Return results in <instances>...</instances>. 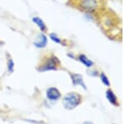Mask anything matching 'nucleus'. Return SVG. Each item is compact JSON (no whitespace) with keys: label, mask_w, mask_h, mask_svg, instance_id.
<instances>
[{"label":"nucleus","mask_w":125,"mask_h":124,"mask_svg":"<svg viewBox=\"0 0 125 124\" xmlns=\"http://www.w3.org/2000/svg\"><path fill=\"white\" fill-rule=\"evenodd\" d=\"M83 124H94V123H93L92 122H85Z\"/></svg>","instance_id":"ddd939ff"},{"label":"nucleus","mask_w":125,"mask_h":124,"mask_svg":"<svg viewBox=\"0 0 125 124\" xmlns=\"http://www.w3.org/2000/svg\"><path fill=\"white\" fill-rule=\"evenodd\" d=\"M48 41V37L46 36L45 33H41L37 37L35 41L33 42V45L35 46V48H44L47 47Z\"/></svg>","instance_id":"20e7f679"},{"label":"nucleus","mask_w":125,"mask_h":124,"mask_svg":"<svg viewBox=\"0 0 125 124\" xmlns=\"http://www.w3.org/2000/svg\"><path fill=\"white\" fill-rule=\"evenodd\" d=\"M70 77H71V80L72 83L74 86H81L82 87H83L84 89H87L86 87V84L84 83L83 78L80 74H78V73H70Z\"/></svg>","instance_id":"423d86ee"},{"label":"nucleus","mask_w":125,"mask_h":124,"mask_svg":"<svg viewBox=\"0 0 125 124\" xmlns=\"http://www.w3.org/2000/svg\"><path fill=\"white\" fill-rule=\"evenodd\" d=\"M59 59L53 54H50L47 56L43 62L41 63L39 67H38V71L40 73H44V72L53 71V70H58V66H60Z\"/></svg>","instance_id":"f257e3e1"},{"label":"nucleus","mask_w":125,"mask_h":124,"mask_svg":"<svg viewBox=\"0 0 125 124\" xmlns=\"http://www.w3.org/2000/svg\"><path fill=\"white\" fill-rule=\"evenodd\" d=\"M32 22H33L34 24L39 28V29L41 31V33H45L46 32H48L47 25H46V23H44V21L41 19V18L38 17V16H36V17H33L32 18Z\"/></svg>","instance_id":"0eeeda50"},{"label":"nucleus","mask_w":125,"mask_h":124,"mask_svg":"<svg viewBox=\"0 0 125 124\" xmlns=\"http://www.w3.org/2000/svg\"><path fill=\"white\" fill-rule=\"evenodd\" d=\"M14 67L15 63L13 62V58L11 57H8L7 59V67H8V72L9 73H13L14 72Z\"/></svg>","instance_id":"9d476101"},{"label":"nucleus","mask_w":125,"mask_h":124,"mask_svg":"<svg viewBox=\"0 0 125 124\" xmlns=\"http://www.w3.org/2000/svg\"><path fill=\"white\" fill-rule=\"evenodd\" d=\"M106 97H107V99L108 100V102H109L110 103H112L113 105H116V106L118 105V103H117V97L112 90H110V89L107 90Z\"/></svg>","instance_id":"6e6552de"},{"label":"nucleus","mask_w":125,"mask_h":124,"mask_svg":"<svg viewBox=\"0 0 125 124\" xmlns=\"http://www.w3.org/2000/svg\"><path fill=\"white\" fill-rule=\"evenodd\" d=\"M100 77H101V81L102 83H104L105 86H108V87H109L110 86V83H109V80H108V77L104 74V73H101V74H100Z\"/></svg>","instance_id":"f8f14e48"},{"label":"nucleus","mask_w":125,"mask_h":124,"mask_svg":"<svg viewBox=\"0 0 125 124\" xmlns=\"http://www.w3.org/2000/svg\"><path fill=\"white\" fill-rule=\"evenodd\" d=\"M82 97L77 93H69L62 98V105L66 109L72 110L81 103Z\"/></svg>","instance_id":"7ed1b4c3"},{"label":"nucleus","mask_w":125,"mask_h":124,"mask_svg":"<svg viewBox=\"0 0 125 124\" xmlns=\"http://www.w3.org/2000/svg\"><path fill=\"white\" fill-rule=\"evenodd\" d=\"M78 60H79L80 63H82L83 65H85L87 67H91L94 65V63L84 54H80L78 56Z\"/></svg>","instance_id":"1a4fd4ad"},{"label":"nucleus","mask_w":125,"mask_h":124,"mask_svg":"<svg viewBox=\"0 0 125 124\" xmlns=\"http://www.w3.org/2000/svg\"><path fill=\"white\" fill-rule=\"evenodd\" d=\"M46 97L50 101H57L61 97V93L57 87H49L46 90Z\"/></svg>","instance_id":"39448f33"},{"label":"nucleus","mask_w":125,"mask_h":124,"mask_svg":"<svg viewBox=\"0 0 125 124\" xmlns=\"http://www.w3.org/2000/svg\"><path fill=\"white\" fill-rule=\"evenodd\" d=\"M102 0H77L76 5L78 9L87 13H94L101 9Z\"/></svg>","instance_id":"f03ea898"},{"label":"nucleus","mask_w":125,"mask_h":124,"mask_svg":"<svg viewBox=\"0 0 125 124\" xmlns=\"http://www.w3.org/2000/svg\"><path fill=\"white\" fill-rule=\"evenodd\" d=\"M49 38L51 39L53 43H58V44H62V40L60 38L58 37L56 33H50V34H49Z\"/></svg>","instance_id":"9b49d317"}]
</instances>
